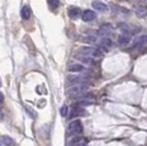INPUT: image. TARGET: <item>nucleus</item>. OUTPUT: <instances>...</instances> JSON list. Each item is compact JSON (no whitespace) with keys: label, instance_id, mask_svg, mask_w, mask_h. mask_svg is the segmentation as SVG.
Here are the masks:
<instances>
[{"label":"nucleus","instance_id":"obj_15","mask_svg":"<svg viewBox=\"0 0 147 146\" xmlns=\"http://www.w3.org/2000/svg\"><path fill=\"white\" fill-rule=\"evenodd\" d=\"M136 46H143V45H147V34L146 35H142L136 40Z\"/></svg>","mask_w":147,"mask_h":146},{"label":"nucleus","instance_id":"obj_21","mask_svg":"<svg viewBox=\"0 0 147 146\" xmlns=\"http://www.w3.org/2000/svg\"><path fill=\"white\" fill-rule=\"evenodd\" d=\"M0 86H1V79H0Z\"/></svg>","mask_w":147,"mask_h":146},{"label":"nucleus","instance_id":"obj_22","mask_svg":"<svg viewBox=\"0 0 147 146\" xmlns=\"http://www.w3.org/2000/svg\"><path fill=\"white\" fill-rule=\"evenodd\" d=\"M0 146H1V142H0Z\"/></svg>","mask_w":147,"mask_h":146},{"label":"nucleus","instance_id":"obj_3","mask_svg":"<svg viewBox=\"0 0 147 146\" xmlns=\"http://www.w3.org/2000/svg\"><path fill=\"white\" fill-rule=\"evenodd\" d=\"M79 53L84 57H88V58H91L94 56H99V52L97 49H92V47H88V46H84L79 49Z\"/></svg>","mask_w":147,"mask_h":146},{"label":"nucleus","instance_id":"obj_4","mask_svg":"<svg viewBox=\"0 0 147 146\" xmlns=\"http://www.w3.org/2000/svg\"><path fill=\"white\" fill-rule=\"evenodd\" d=\"M99 35L100 36L104 37H108V35H110L113 33V28H112V25L111 24H108V23H105V24H102L100 26V29L98 31Z\"/></svg>","mask_w":147,"mask_h":146},{"label":"nucleus","instance_id":"obj_2","mask_svg":"<svg viewBox=\"0 0 147 146\" xmlns=\"http://www.w3.org/2000/svg\"><path fill=\"white\" fill-rule=\"evenodd\" d=\"M87 90H88V86L82 84V85L73 86L71 88H69L67 90V93L70 97H75V96H80V95L85 93Z\"/></svg>","mask_w":147,"mask_h":146},{"label":"nucleus","instance_id":"obj_8","mask_svg":"<svg viewBox=\"0 0 147 146\" xmlns=\"http://www.w3.org/2000/svg\"><path fill=\"white\" fill-rule=\"evenodd\" d=\"M82 82H84V77H81V76H69L67 78V84H70V85H82Z\"/></svg>","mask_w":147,"mask_h":146},{"label":"nucleus","instance_id":"obj_16","mask_svg":"<svg viewBox=\"0 0 147 146\" xmlns=\"http://www.w3.org/2000/svg\"><path fill=\"white\" fill-rule=\"evenodd\" d=\"M71 114L73 116H86V111H84V110L79 108V107H76V108H74L73 111H71Z\"/></svg>","mask_w":147,"mask_h":146},{"label":"nucleus","instance_id":"obj_14","mask_svg":"<svg viewBox=\"0 0 147 146\" xmlns=\"http://www.w3.org/2000/svg\"><path fill=\"white\" fill-rule=\"evenodd\" d=\"M1 140H2V143H3L6 146H16V142H14V140H13L12 137L8 136V135H3V136L1 137Z\"/></svg>","mask_w":147,"mask_h":146},{"label":"nucleus","instance_id":"obj_10","mask_svg":"<svg viewBox=\"0 0 147 146\" xmlns=\"http://www.w3.org/2000/svg\"><path fill=\"white\" fill-rule=\"evenodd\" d=\"M92 7H93V9L98 10L100 12H107L108 11V6L104 5L103 2H100V1H93Z\"/></svg>","mask_w":147,"mask_h":146},{"label":"nucleus","instance_id":"obj_7","mask_svg":"<svg viewBox=\"0 0 147 146\" xmlns=\"http://www.w3.org/2000/svg\"><path fill=\"white\" fill-rule=\"evenodd\" d=\"M67 70L70 73H81V72H86L87 69L86 67L79 65V64H71V65L68 66Z\"/></svg>","mask_w":147,"mask_h":146},{"label":"nucleus","instance_id":"obj_19","mask_svg":"<svg viewBox=\"0 0 147 146\" xmlns=\"http://www.w3.org/2000/svg\"><path fill=\"white\" fill-rule=\"evenodd\" d=\"M3 101H5V97H3V95H2V92L0 91V105L3 103Z\"/></svg>","mask_w":147,"mask_h":146},{"label":"nucleus","instance_id":"obj_13","mask_svg":"<svg viewBox=\"0 0 147 146\" xmlns=\"http://www.w3.org/2000/svg\"><path fill=\"white\" fill-rule=\"evenodd\" d=\"M21 17L24 19V20H28V19L31 18V9L29 6H23L22 9H21Z\"/></svg>","mask_w":147,"mask_h":146},{"label":"nucleus","instance_id":"obj_17","mask_svg":"<svg viewBox=\"0 0 147 146\" xmlns=\"http://www.w3.org/2000/svg\"><path fill=\"white\" fill-rule=\"evenodd\" d=\"M61 116H67V114H68V108H67V105H63L61 108Z\"/></svg>","mask_w":147,"mask_h":146},{"label":"nucleus","instance_id":"obj_11","mask_svg":"<svg viewBox=\"0 0 147 146\" xmlns=\"http://www.w3.org/2000/svg\"><path fill=\"white\" fill-rule=\"evenodd\" d=\"M131 42V35L129 34H126V33H123L120 36L117 37V43L120 45H126Z\"/></svg>","mask_w":147,"mask_h":146},{"label":"nucleus","instance_id":"obj_9","mask_svg":"<svg viewBox=\"0 0 147 146\" xmlns=\"http://www.w3.org/2000/svg\"><path fill=\"white\" fill-rule=\"evenodd\" d=\"M134 11L137 14V17H140V18H145V17H147V7L136 6L134 8Z\"/></svg>","mask_w":147,"mask_h":146},{"label":"nucleus","instance_id":"obj_20","mask_svg":"<svg viewBox=\"0 0 147 146\" xmlns=\"http://www.w3.org/2000/svg\"><path fill=\"white\" fill-rule=\"evenodd\" d=\"M2 118H3V114H2V113H1V111H0V121H1V119H2Z\"/></svg>","mask_w":147,"mask_h":146},{"label":"nucleus","instance_id":"obj_6","mask_svg":"<svg viewBox=\"0 0 147 146\" xmlns=\"http://www.w3.org/2000/svg\"><path fill=\"white\" fill-rule=\"evenodd\" d=\"M81 14H82L81 10H80L78 7H71L68 10V16H69V18L71 19H78Z\"/></svg>","mask_w":147,"mask_h":146},{"label":"nucleus","instance_id":"obj_5","mask_svg":"<svg viewBox=\"0 0 147 146\" xmlns=\"http://www.w3.org/2000/svg\"><path fill=\"white\" fill-rule=\"evenodd\" d=\"M96 12L92 11V10H86L84 11L82 14H81V19L85 21V22H90V21H93L96 19Z\"/></svg>","mask_w":147,"mask_h":146},{"label":"nucleus","instance_id":"obj_18","mask_svg":"<svg viewBox=\"0 0 147 146\" xmlns=\"http://www.w3.org/2000/svg\"><path fill=\"white\" fill-rule=\"evenodd\" d=\"M47 3H49V6H52V7H57V6H58V1H47Z\"/></svg>","mask_w":147,"mask_h":146},{"label":"nucleus","instance_id":"obj_1","mask_svg":"<svg viewBox=\"0 0 147 146\" xmlns=\"http://www.w3.org/2000/svg\"><path fill=\"white\" fill-rule=\"evenodd\" d=\"M67 132L69 135H79L84 132V128H82V124L79 120H74L69 123L67 128Z\"/></svg>","mask_w":147,"mask_h":146},{"label":"nucleus","instance_id":"obj_12","mask_svg":"<svg viewBox=\"0 0 147 146\" xmlns=\"http://www.w3.org/2000/svg\"><path fill=\"white\" fill-rule=\"evenodd\" d=\"M111 46H112V41L109 37H104L100 41V47L104 51H108L109 49H111Z\"/></svg>","mask_w":147,"mask_h":146}]
</instances>
